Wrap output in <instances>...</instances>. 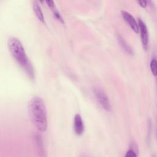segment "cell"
<instances>
[{
    "label": "cell",
    "instance_id": "52a82bcc",
    "mask_svg": "<svg viewBox=\"0 0 157 157\" xmlns=\"http://www.w3.org/2000/svg\"><path fill=\"white\" fill-rule=\"evenodd\" d=\"M45 2L47 3V6L50 8V9H51V10L52 11V12H53V13L55 17L59 21H60L61 23L64 24V21L63 17H61V14L59 13V12L58 10H57V9H56V6H55V5L54 1H50V0L48 1H48H46Z\"/></svg>",
    "mask_w": 157,
    "mask_h": 157
},
{
    "label": "cell",
    "instance_id": "9c48e42d",
    "mask_svg": "<svg viewBox=\"0 0 157 157\" xmlns=\"http://www.w3.org/2000/svg\"><path fill=\"white\" fill-rule=\"evenodd\" d=\"M117 39H118L119 44H120L121 47L124 49V50H125L126 52H127L129 55H133L134 52H133L132 48L126 43V42L124 40V39L120 35H118L117 36Z\"/></svg>",
    "mask_w": 157,
    "mask_h": 157
},
{
    "label": "cell",
    "instance_id": "6da1fadb",
    "mask_svg": "<svg viewBox=\"0 0 157 157\" xmlns=\"http://www.w3.org/2000/svg\"><path fill=\"white\" fill-rule=\"evenodd\" d=\"M29 115L35 127L40 131L45 132L47 128V112L42 99L34 96L28 104Z\"/></svg>",
    "mask_w": 157,
    "mask_h": 157
},
{
    "label": "cell",
    "instance_id": "3957f363",
    "mask_svg": "<svg viewBox=\"0 0 157 157\" xmlns=\"http://www.w3.org/2000/svg\"><path fill=\"white\" fill-rule=\"evenodd\" d=\"M93 91L96 99L98 100L99 104L101 105V107L107 112H110V102L105 91L99 87H95Z\"/></svg>",
    "mask_w": 157,
    "mask_h": 157
},
{
    "label": "cell",
    "instance_id": "5b68a950",
    "mask_svg": "<svg viewBox=\"0 0 157 157\" xmlns=\"http://www.w3.org/2000/svg\"><path fill=\"white\" fill-rule=\"evenodd\" d=\"M121 16L123 18L124 21L130 26V28L136 33H139V26L134 17L128 12L125 10L121 11Z\"/></svg>",
    "mask_w": 157,
    "mask_h": 157
},
{
    "label": "cell",
    "instance_id": "7c38bea8",
    "mask_svg": "<svg viewBox=\"0 0 157 157\" xmlns=\"http://www.w3.org/2000/svg\"><path fill=\"white\" fill-rule=\"evenodd\" d=\"M137 2L142 7H145L147 5V2L146 1H138Z\"/></svg>",
    "mask_w": 157,
    "mask_h": 157
},
{
    "label": "cell",
    "instance_id": "ba28073f",
    "mask_svg": "<svg viewBox=\"0 0 157 157\" xmlns=\"http://www.w3.org/2000/svg\"><path fill=\"white\" fill-rule=\"evenodd\" d=\"M33 9H34V11L35 12V14H36V17H37V18L42 23L45 24V20H44V17L42 11L41 10L40 6L39 4L38 1H33Z\"/></svg>",
    "mask_w": 157,
    "mask_h": 157
},
{
    "label": "cell",
    "instance_id": "7a4b0ae2",
    "mask_svg": "<svg viewBox=\"0 0 157 157\" xmlns=\"http://www.w3.org/2000/svg\"><path fill=\"white\" fill-rule=\"evenodd\" d=\"M7 45L13 59L26 72L28 76L31 79H33L34 77V68L21 41L17 37H10L8 40Z\"/></svg>",
    "mask_w": 157,
    "mask_h": 157
},
{
    "label": "cell",
    "instance_id": "277c9868",
    "mask_svg": "<svg viewBox=\"0 0 157 157\" xmlns=\"http://www.w3.org/2000/svg\"><path fill=\"white\" fill-rule=\"evenodd\" d=\"M138 26L139 31L140 33V38L142 44V47L145 51H147L148 49V44H149V36L148 31L147 28L145 23L141 20L139 19L138 20Z\"/></svg>",
    "mask_w": 157,
    "mask_h": 157
},
{
    "label": "cell",
    "instance_id": "8992f818",
    "mask_svg": "<svg viewBox=\"0 0 157 157\" xmlns=\"http://www.w3.org/2000/svg\"><path fill=\"white\" fill-rule=\"evenodd\" d=\"M74 129L75 134L78 136L82 135L85 130L84 123L82 117L80 114L77 113L74 117Z\"/></svg>",
    "mask_w": 157,
    "mask_h": 157
},
{
    "label": "cell",
    "instance_id": "30bf717a",
    "mask_svg": "<svg viewBox=\"0 0 157 157\" xmlns=\"http://www.w3.org/2000/svg\"><path fill=\"white\" fill-rule=\"evenodd\" d=\"M156 64H157V63L155 58H153L150 62V67L151 69V71L154 76L156 75V68H157Z\"/></svg>",
    "mask_w": 157,
    "mask_h": 157
},
{
    "label": "cell",
    "instance_id": "8fae6325",
    "mask_svg": "<svg viewBox=\"0 0 157 157\" xmlns=\"http://www.w3.org/2000/svg\"><path fill=\"white\" fill-rule=\"evenodd\" d=\"M126 157H132V156H137V154L134 152V151L132 149H129L126 151L125 155Z\"/></svg>",
    "mask_w": 157,
    "mask_h": 157
}]
</instances>
